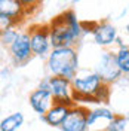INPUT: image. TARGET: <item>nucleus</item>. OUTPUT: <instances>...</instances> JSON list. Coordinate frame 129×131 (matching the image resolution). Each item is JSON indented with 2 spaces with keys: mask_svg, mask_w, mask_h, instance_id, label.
<instances>
[{
  "mask_svg": "<svg viewBox=\"0 0 129 131\" xmlns=\"http://www.w3.org/2000/svg\"><path fill=\"white\" fill-rule=\"evenodd\" d=\"M73 85V100L76 103V100L83 97H95L99 88L104 85L102 79L99 78V74L95 72H89V73L77 74L71 81Z\"/></svg>",
  "mask_w": 129,
  "mask_h": 131,
  "instance_id": "obj_3",
  "label": "nucleus"
},
{
  "mask_svg": "<svg viewBox=\"0 0 129 131\" xmlns=\"http://www.w3.org/2000/svg\"><path fill=\"white\" fill-rule=\"evenodd\" d=\"M49 86H50V82H49V76H45V78H42V79H40V82H39V86H37V88L49 91Z\"/></svg>",
  "mask_w": 129,
  "mask_h": 131,
  "instance_id": "obj_21",
  "label": "nucleus"
},
{
  "mask_svg": "<svg viewBox=\"0 0 129 131\" xmlns=\"http://www.w3.org/2000/svg\"><path fill=\"white\" fill-rule=\"evenodd\" d=\"M71 107L65 106V104H59V103H54V106L49 109L46 115H43L40 119L43 122L52 127V128H61V125L64 124V121L68 116V112H70Z\"/></svg>",
  "mask_w": 129,
  "mask_h": 131,
  "instance_id": "obj_12",
  "label": "nucleus"
},
{
  "mask_svg": "<svg viewBox=\"0 0 129 131\" xmlns=\"http://www.w3.org/2000/svg\"><path fill=\"white\" fill-rule=\"evenodd\" d=\"M8 76H9V69L8 67H2V79H8Z\"/></svg>",
  "mask_w": 129,
  "mask_h": 131,
  "instance_id": "obj_23",
  "label": "nucleus"
},
{
  "mask_svg": "<svg viewBox=\"0 0 129 131\" xmlns=\"http://www.w3.org/2000/svg\"><path fill=\"white\" fill-rule=\"evenodd\" d=\"M119 37V33L116 25L111 24L110 21H97V25L92 31V39L95 42V45L101 48H110L111 45L116 43Z\"/></svg>",
  "mask_w": 129,
  "mask_h": 131,
  "instance_id": "obj_9",
  "label": "nucleus"
},
{
  "mask_svg": "<svg viewBox=\"0 0 129 131\" xmlns=\"http://www.w3.org/2000/svg\"><path fill=\"white\" fill-rule=\"evenodd\" d=\"M19 2L22 3V6H24L28 12H31L33 9H36L42 3V0H19Z\"/></svg>",
  "mask_w": 129,
  "mask_h": 131,
  "instance_id": "obj_19",
  "label": "nucleus"
},
{
  "mask_svg": "<svg viewBox=\"0 0 129 131\" xmlns=\"http://www.w3.org/2000/svg\"><path fill=\"white\" fill-rule=\"evenodd\" d=\"M110 86H111V85L104 83V85L99 88V91L97 92L95 98L99 101V104H107V103L110 101V95H111V90H110Z\"/></svg>",
  "mask_w": 129,
  "mask_h": 131,
  "instance_id": "obj_18",
  "label": "nucleus"
},
{
  "mask_svg": "<svg viewBox=\"0 0 129 131\" xmlns=\"http://www.w3.org/2000/svg\"><path fill=\"white\" fill-rule=\"evenodd\" d=\"M54 103L55 101H54V97H52L50 91H46V90L36 88L28 95V104L33 109V112L37 113L40 118L43 115H46V112L54 106Z\"/></svg>",
  "mask_w": 129,
  "mask_h": 131,
  "instance_id": "obj_10",
  "label": "nucleus"
},
{
  "mask_svg": "<svg viewBox=\"0 0 129 131\" xmlns=\"http://www.w3.org/2000/svg\"><path fill=\"white\" fill-rule=\"evenodd\" d=\"M88 113L89 109L86 106L74 104L68 112V116L61 125V131H88Z\"/></svg>",
  "mask_w": 129,
  "mask_h": 131,
  "instance_id": "obj_8",
  "label": "nucleus"
},
{
  "mask_svg": "<svg viewBox=\"0 0 129 131\" xmlns=\"http://www.w3.org/2000/svg\"><path fill=\"white\" fill-rule=\"evenodd\" d=\"M94 72L99 74L102 82L107 83V85H111V83L119 81L122 78V72L119 69V66H117L116 52H111V51L101 52L97 64H95V70Z\"/></svg>",
  "mask_w": 129,
  "mask_h": 131,
  "instance_id": "obj_5",
  "label": "nucleus"
},
{
  "mask_svg": "<svg viewBox=\"0 0 129 131\" xmlns=\"http://www.w3.org/2000/svg\"><path fill=\"white\" fill-rule=\"evenodd\" d=\"M48 25L54 48L76 46L83 37L82 21H79L73 9H65L62 14L50 19Z\"/></svg>",
  "mask_w": 129,
  "mask_h": 131,
  "instance_id": "obj_1",
  "label": "nucleus"
},
{
  "mask_svg": "<svg viewBox=\"0 0 129 131\" xmlns=\"http://www.w3.org/2000/svg\"><path fill=\"white\" fill-rule=\"evenodd\" d=\"M31 37V48L34 57L48 58L52 52V40H50V33H49L48 24H34L27 28Z\"/></svg>",
  "mask_w": 129,
  "mask_h": 131,
  "instance_id": "obj_4",
  "label": "nucleus"
},
{
  "mask_svg": "<svg viewBox=\"0 0 129 131\" xmlns=\"http://www.w3.org/2000/svg\"><path fill=\"white\" fill-rule=\"evenodd\" d=\"M97 25V21H92V23H86V21H82V28H83V36H92V31Z\"/></svg>",
  "mask_w": 129,
  "mask_h": 131,
  "instance_id": "obj_20",
  "label": "nucleus"
},
{
  "mask_svg": "<svg viewBox=\"0 0 129 131\" xmlns=\"http://www.w3.org/2000/svg\"><path fill=\"white\" fill-rule=\"evenodd\" d=\"M19 33H21V30H18V27H10V28H6V30H0V42H2V46L9 48L18 39Z\"/></svg>",
  "mask_w": 129,
  "mask_h": 131,
  "instance_id": "obj_16",
  "label": "nucleus"
},
{
  "mask_svg": "<svg viewBox=\"0 0 129 131\" xmlns=\"http://www.w3.org/2000/svg\"><path fill=\"white\" fill-rule=\"evenodd\" d=\"M114 45L117 46V49H123V48H126V46H128V45L123 42V39H122V37H117V40H116V43H114Z\"/></svg>",
  "mask_w": 129,
  "mask_h": 131,
  "instance_id": "obj_22",
  "label": "nucleus"
},
{
  "mask_svg": "<svg viewBox=\"0 0 129 131\" xmlns=\"http://www.w3.org/2000/svg\"><path fill=\"white\" fill-rule=\"evenodd\" d=\"M79 2H82V0H73V3L76 5V3H79Z\"/></svg>",
  "mask_w": 129,
  "mask_h": 131,
  "instance_id": "obj_25",
  "label": "nucleus"
},
{
  "mask_svg": "<svg viewBox=\"0 0 129 131\" xmlns=\"http://www.w3.org/2000/svg\"><path fill=\"white\" fill-rule=\"evenodd\" d=\"M8 54L10 61L18 67L25 66L34 57L31 48V37H30L28 30H21L18 39L8 48Z\"/></svg>",
  "mask_w": 129,
  "mask_h": 131,
  "instance_id": "obj_6",
  "label": "nucleus"
},
{
  "mask_svg": "<svg viewBox=\"0 0 129 131\" xmlns=\"http://www.w3.org/2000/svg\"><path fill=\"white\" fill-rule=\"evenodd\" d=\"M0 15L8 16L21 24L24 18L28 15V10L22 6L19 0H0Z\"/></svg>",
  "mask_w": 129,
  "mask_h": 131,
  "instance_id": "obj_11",
  "label": "nucleus"
},
{
  "mask_svg": "<svg viewBox=\"0 0 129 131\" xmlns=\"http://www.w3.org/2000/svg\"><path fill=\"white\" fill-rule=\"evenodd\" d=\"M128 121L129 119L126 116L116 115V118H114L113 121H110V122L105 125L104 131H125L126 127H128Z\"/></svg>",
  "mask_w": 129,
  "mask_h": 131,
  "instance_id": "obj_17",
  "label": "nucleus"
},
{
  "mask_svg": "<svg viewBox=\"0 0 129 131\" xmlns=\"http://www.w3.org/2000/svg\"><path fill=\"white\" fill-rule=\"evenodd\" d=\"M125 31H126V34L129 36V23L126 24V27H125Z\"/></svg>",
  "mask_w": 129,
  "mask_h": 131,
  "instance_id": "obj_24",
  "label": "nucleus"
},
{
  "mask_svg": "<svg viewBox=\"0 0 129 131\" xmlns=\"http://www.w3.org/2000/svg\"><path fill=\"white\" fill-rule=\"evenodd\" d=\"M116 60H117V66L120 69L122 74L129 76V46L123 49H117L116 51Z\"/></svg>",
  "mask_w": 129,
  "mask_h": 131,
  "instance_id": "obj_15",
  "label": "nucleus"
},
{
  "mask_svg": "<svg viewBox=\"0 0 129 131\" xmlns=\"http://www.w3.org/2000/svg\"><path fill=\"white\" fill-rule=\"evenodd\" d=\"M46 69L50 76H59L68 81H73L80 69L79 51L76 46L54 48L46 58Z\"/></svg>",
  "mask_w": 129,
  "mask_h": 131,
  "instance_id": "obj_2",
  "label": "nucleus"
},
{
  "mask_svg": "<svg viewBox=\"0 0 129 131\" xmlns=\"http://www.w3.org/2000/svg\"><path fill=\"white\" fill-rule=\"evenodd\" d=\"M114 118H116V113H114L113 110H110L108 107H105V106H97V107H94V109H89L88 125H89V128H92L99 121H105V122L108 124L110 121H113Z\"/></svg>",
  "mask_w": 129,
  "mask_h": 131,
  "instance_id": "obj_13",
  "label": "nucleus"
},
{
  "mask_svg": "<svg viewBox=\"0 0 129 131\" xmlns=\"http://www.w3.org/2000/svg\"><path fill=\"white\" fill-rule=\"evenodd\" d=\"M49 82H50L49 91H50V94H52L55 103L65 104V106H68V107H73L76 104L74 100H73L71 81H68V79H65V78L50 76V74H49Z\"/></svg>",
  "mask_w": 129,
  "mask_h": 131,
  "instance_id": "obj_7",
  "label": "nucleus"
},
{
  "mask_svg": "<svg viewBox=\"0 0 129 131\" xmlns=\"http://www.w3.org/2000/svg\"><path fill=\"white\" fill-rule=\"evenodd\" d=\"M24 115L22 112H14L2 119L0 122V131H18L24 125Z\"/></svg>",
  "mask_w": 129,
  "mask_h": 131,
  "instance_id": "obj_14",
  "label": "nucleus"
}]
</instances>
